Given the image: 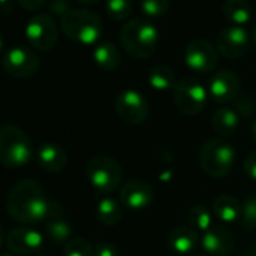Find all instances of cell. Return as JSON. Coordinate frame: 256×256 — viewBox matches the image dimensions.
Segmentation results:
<instances>
[{
    "label": "cell",
    "mask_w": 256,
    "mask_h": 256,
    "mask_svg": "<svg viewBox=\"0 0 256 256\" xmlns=\"http://www.w3.org/2000/svg\"><path fill=\"white\" fill-rule=\"evenodd\" d=\"M170 8V0H140V11L145 18H158Z\"/></svg>",
    "instance_id": "cell-28"
},
{
    "label": "cell",
    "mask_w": 256,
    "mask_h": 256,
    "mask_svg": "<svg viewBox=\"0 0 256 256\" xmlns=\"http://www.w3.org/2000/svg\"><path fill=\"white\" fill-rule=\"evenodd\" d=\"M42 244V234L32 228H16L6 235V246L16 254H35Z\"/></svg>",
    "instance_id": "cell-15"
},
{
    "label": "cell",
    "mask_w": 256,
    "mask_h": 256,
    "mask_svg": "<svg viewBox=\"0 0 256 256\" xmlns=\"http://www.w3.org/2000/svg\"><path fill=\"white\" fill-rule=\"evenodd\" d=\"M222 12L223 17L229 23H232V26H241V28L247 24L253 17L252 6L247 0H224Z\"/></svg>",
    "instance_id": "cell-20"
},
{
    "label": "cell",
    "mask_w": 256,
    "mask_h": 256,
    "mask_svg": "<svg viewBox=\"0 0 256 256\" xmlns=\"http://www.w3.org/2000/svg\"><path fill=\"white\" fill-rule=\"evenodd\" d=\"M212 212L218 220L224 223H234L241 220L242 206L235 198L229 194H220L212 202Z\"/></svg>",
    "instance_id": "cell-19"
},
{
    "label": "cell",
    "mask_w": 256,
    "mask_h": 256,
    "mask_svg": "<svg viewBox=\"0 0 256 256\" xmlns=\"http://www.w3.org/2000/svg\"><path fill=\"white\" fill-rule=\"evenodd\" d=\"M235 101V107L240 113H242L244 116H250L253 112H256V102L252 96H246V95H236Z\"/></svg>",
    "instance_id": "cell-31"
},
{
    "label": "cell",
    "mask_w": 256,
    "mask_h": 256,
    "mask_svg": "<svg viewBox=\"0 0 256 256\" xmlns=\"http://www.w3.org/2000/svg\"><path fill=\"white\" fill-rule=\"evenodd\" d=\"M187 218H188L190 226L194 230L206 232L212 226L211 224V222H212L211 214H210V211L204 205H193L188 210V212H187Z\"/></svg>",
    "instance_id": "cell-26"
},
{
    "label": "cell",
    "mask_w": 256,
    "mask_h": 256,
    "mask_svg": "<svg viewBox=\"0 0 256 256\" xmlns=\"http://www.w3.org/2000/svg\"><path fill=\"white\" fill-rule=\"evenodd\" d=\"M240 92V80L235 72L222 70L216 72L208 83V94L210 96L220 104H226L234 101Z\"/></svg>",
    "instance_id": "cell-14"
},
{
    "label": "cell",
    "mask_w": 256,
    "mask_h": 256,
    "mask_svg": "<svg viewBox=\"0 0 256 256\" xmlns=\"http://www.w3.org/2000/svg\"><path fill=\"white\" fill-rule=\"evenodd\" d=\"M148 82L152 89L162 90V92L169 90V89L175 88V84H176L175 72L166 65H157V66L151 68V71L148 74Z\"/></svg>",
    "instance_id": "cell-25"
},
{
    "label": "cell",
    "mask_w": 256,
    "mask_h": 256,
    "mask_svg": "<svg viewBox=\"0 0 256 256\" xmlns=\"http://www.w3.org/2000/svg\"><path fill=\"white\" fill-rule=\"evenodd\" d=\"M71 11V5L68 0H52L50 4V12L60 16V18Z\"/></svg>",
    "instance_id": "cell-32"
},
{
    "label": "cell",
    "mask_w": 256,
    "mask_h": 256,
    "mask_svg": "<svg viewBox=\"0 0 256 256\" xmlns=\"http://www.w3.org/2000/svg\"><path fill=\"white\" fill-rule=\"evenodd\" d=\"M8 214L24 224L47 222L62 216V208L46 198L44 188L35 180H22L10 192L6 199Z\"/></svg>",
    "instance_id": "cell-1"
},
{
    "label": "cell",
    "mask_w": 256,
    "mask_h": 256,
    "mask_svg": "<svg viewBox=\"0 0 256 256\" xmlns=\"http://www.w3.org/2000/svg\"><path fill=\"white\" fill-rule=\"evenodd\" d=\"M199 163L202 170L211 178H223L229 175L234 168L235 151L228 142L222 139H211L202 146Z\"/></svg>",
    "instance_id": "cell-5"
},
{
    "label": "cell",
    "mask_w": 256,
    "mask_h": 256,
    "mask_svg": "<svg viewBox=\"0 0 256 256\" xmlns=\"http://www.w3.org/2000/svg\"><path fill=\"white\" fill-rule=\"evenodd\" d=\"M4 46H5V38H4L2 30H0V53H2V50H4Z\"/></svg>",
    "instance_id": "cell-38"
},
{
    "label": "cell",
    "mask_w": 256,
    "mask_h": 256,
    "mask_svg": "<svg viewBox=\"0 0 256 256\" xmlns=\"http://www.w3.org/2000/svg\"><path fill=\"white\" fill-rule=\"evenodd\" d=\"M94 256H119V252L112 242H101L95 248Z\"/></svg>",
    "instance_id": "cell-33"
},
{
    "label": "cell",
    "mask_w": 256,
    "mask_h": 256,
    "mask_svg": "<svg viewBox=\"0 0 256 256\" xmlns=\"http://www.w3.org/2000/svg\"><path fill=\"white\" fill-rule=\"evenodd\" d=\"M240 222L246 230H252L256 228V192L246 198Z\"/></svg>",
    "instance_id": "cell-29"
},
{
    "label": "cell",
    "mask_w": 256,
    "mask_h": 256,
    "mask_svg": "<svg viewBox=\"0 0 256 256\" xmlns=\"http://www.w3.org/2000/svg\"><path fill=\"white\" fill-rule=\"evenodd\" d=\"M106 10L110 18L114 22H122L130 17L133 11L132 0H106Z\"/></svg>",
    "instance_id": "cell-27"
},
{
    "label": "cell",
    "mask_w": 256,
    "mask_h": 256,
    "mask_svg": "<svg viewBox=\"0 0 256 256\" xmlns=\"http://www.w3.org/2000/svg\"><path fill=\"white\" fill-rule=\"evenodd\" d=\"M72 226L60 217H53L46 223V236L53 244H66L71 240Z\"/></svg>",
    "instance_id": "cell-23"
},
{
    "label": "cell",
    "mask_w": 256,
    "mask_h": 256,
    "mask_svg": "<svg viewBox=\"0 0 256 256\" xmlns=\"http://www.w3.org/2000/svg\"><path fill=\"white\" fill-rule=\"evenodd\" d=\"M120 44L124 50L136 59H146L154 54L158 47L160 32L152 20L136 17L125 22L120 29Z\"/></svg>",
    "instance_id": "cell-2"
},
{
    "label": "cell",
    "mask_w": 256,
    "mask_h": 256,
    "mask_svg": "<svg viewBox=\"0 0 256 256\" xmlns=\"http://www.w3.org/2000/svg\"><path fill=\"white\" fill-rule=\"evenodd\" d=\"M0 256H17V254L12 252H6V253H0Z\"/></svg>",
    "instance_id": "cell-42"
},
{
    "label": "cell",
    "mask_w": 256,
    "mask_h": 256,
    "mask_svg": "<svg viewBox=\"0 0 256 256\" xmlns=\"http://www.w3.org/2000/svg\"><path fill=\"white\" fill-rule=\"evenodd\" d=\"M20 5L28 10V11H36L40 10L44 4H46V0H18Z\"/></svg>",
    "instance_id": "cell-35"
},
{
    "label": "cell",
    "mask_w": 256,
    "mask_h": 256,
    "mask_svg": "<svg viewBox=\"0 0 256 256\" xmlns=\"http://www.w3.org/2000/svg\"><path fill=\"white\" fill-rule=\"evenodd\" d=\"M62 32L74 42L94 46L102 35L101 18L88 10H71L60 18Z\"/></svg>",
    "instance_id": "cell-4"
},
{
    "label": "cell",
    "mask_w": 256,
    "mask_h": 256,
    "mask_svg": "<svg viewBox=\"0 0 256 256\" xmlns=\"http://www.w3.org/2000/svg\"><path fill=\"white\" fill-rule=\"evenodd\" d=\"M34 156V145L20 126L5 124L0 126V163L17 169L28 164Z\"/></svg>",
    "instance_id": "cell-3"
},
{
    "label": "cell",
    "mask_w": 256,
    "mask_h": 256,
    "mask_svg": "<svg viewBox=\"0 0 256 256\" xmlns=\"http://www.w3.org/2000/svg\"><path fill=\"white\" fill-rule=\"evenodd\" d=\"M36 162L41 169L50 174H59L66 168L68 157L62 146L56 144H42L36 152Z\"/></svg>",
    "instance_id": "cell-17"
},
{
    "label": "cell",
    "mask_w": 256,
    "mask_h": 256,
    "mask_svg": "<svg viewBox=\"0 0 256 256\" xmlns=\"http://www.w3.org/2000/svg\"><path fill=\"white\" fill-rule=\"evenodd\" d=\"M14 4L12 0H0V12L2 14H12Z\"/></svg>",
    "instance_id": "cell-36"
},
{
    "label": "cell",
    "mask_w": 256,
    "mask_h": 256,
    "mask_svg": "<svg viewBox=\"0 0 256 256\" xmlns=\"http://www.w3.org/2000/svg\"><path fill=\"white\" fill-rule=\"evenodd\" d=\"M77 2H80V4H84V5H92V4H96V2H100V0H77Z\"/></svg>",
    "instance_id": "cell-39"
},
{
    "label": "cell",
    "mask_w": 256,
    "mask_h": 256,
    "mask_svg": "<svg viewBox=\"0 0 256 256\" xmlns=\"http://www.w3.org/2000/svg\"><path fill=\"white\" fill-rule=\"evenodd\" d=\"M176 107L188 116L199 114L208 101L206 88L194 77H184L176 82L174 88Z\"/></svg>",
    "instance_id": "cell-7"
},
{
    "label": "cell",
    "mask_w": 256,
    "mask_h": 256,
    "mask_svg": "<svg viewBox=\"0 0 256 256\" xmlns=\"http://www.w3.org/2000/svg\"><path fill=\"white\" fill-rule=\"evenodd\" d=\"M94 62L104 71H114L120 66L122 58L119 48L113 42H100L94 48Z\"/></svg>",
    "instance_id": "cell-21"
},
{
    "label": "cell",
    "mask_w": 256,
    "mask_h": 256,
    "mask_svg": "<svg viewBox=\"0 0 256 256\" xmlns=\"http://www.w3.org/2000/svg\"><path fill=\"white\" fill-rule=\"evenodd\" d=\"M250 40L244 28L228 26L217 35V50L228 59H238L248 50Z\"/></svg>",
    "instance_id": "cell-12"
},
{
    "label": "cell",
    "mask_w": 256,
    "mask_h": 256,
    "mask_svg": "<svg viewBox=\"0 0 256 256\" xmlns=\"http://www.w3.org/2000/svg\"><path fill=\"white\" fill-rule=\"evenodd\" d=\"M6 241V234H5V229L0 226V247L4 246V242Z\"/></svg>",
    "instance_id": "cell-37"
},
{
    "label": "cell",
    "mask_w": 256,
    "mask_h": 256,
    "mask_svg": "<svg viewBox=\"0 0 256 256\" xmlns=\"http://www.w3.org/2000/svg\"><path fill=\"white\" fill-rule=\"evenodd\" d=\"M240 116L236 110L230 107H220L212 114V128L220 136H230L238 126Z\"/></svg>",
    "instance_id": "cell-22"
},
{
    "label": "cell",
    "mask_w": 256,
    "mask_h": 256,
    "mask_svg": "<svg viewBox=\"0 0 256 256\" xmlns=\"http://www.w3.org/2000/svg\"><path fill=\"white\" fill-rule=\"evenodd\" d=\"M250 38H252V41L256 44V23H254V26H253V29H252V35H250Z\"/></svg>",
    "instance_id": "cell-40"
},
{
    "label": "cell",
    "mask_w": 256,
    "mask_h": 256,
    "mask_svg": "<svg viewBox=\"0 0 256 256\" xmlns=\"http://www.w3.org/2000/svg\"><path fill=\"white\" fill-rule=\"evenodd\" d=\"M190 256H204V254H190Z\"/></svg>",
    "instance_id": "cell-43"
},
{
    "label": "cell",
    "mask_w": 256,
    "mask_h": 256,
    "mask_svg": "<svg viewBox=\"0 0 256 256\" xmlns=\"http://www.w3.org/2000/svg\"><path fill=\"white\" fill-rule=\"evenodd\" d=\"M96 218L104 226H113L122 218V206L113 198H102L96 205Z\"/></svg>",
    "instance_id": "cell-24"
},
{
    "label": "cell",
    "mask_w": 256,
    "mask_h": 256,
    "mask_svg": "<svg viewBox=\"0 0 256 256\" xmlns=\"http://www.w3.org/2000/svg\"><path fill=\"white\" fill-rule=\"evenodd\" d=\"M36 256H44V254H36Z\"/></svg>",
    "instance_id": "cell-44"
},
{
    "label": "cell",
    "mask_w": 256,
    "mask_h": 256,
    "mask_svg": "<svg viewBox=\"0 0 256 256\" xmlns=\"http://www.w3.org/2000/svg\"><path fill=\"white\" fill-rule=\"evenodd\" d=\"M184 60L194 72H211L217 65V48L206 40H193L186 47Z\"/></svg>",
    "instance_id": "cell-11"
},
{
    "label": "cell",
    "mask_w": 256,
    "mask_h": 256,
    "mask_svg": "<svg viewBox=\"0 0 256 256\" xmlns=\"http://www.w3.org/2000/svg\"><path fill=\"white\" fill-rule=\"evenodd\" d=\"M28 42L41 52H47L58 42V26L47 14L34 16L24 28Z\"/></svg>",
    "instance_id": "cell-10"
},
{
    "label": "cell",
    "mask_w": 256,
    "mask_h": 256,
    "mask_svg": "<svg viewBox=\"0 0 256 256\" xmlns=\"http://www.w3.org/2000/svg\"><path fill=\"white\" fill-rule=\"evenodd\" d=\"M234 244V235L224 226H211L200 238V246L210 256H228Z\"/></svg>",
    "instance_id": "cell-16"
},
{
    "label": "cell",
    "mask_w": 256,
    "mask_h": 256,
    "mask_svg": "<svg viewBox=\"0 0 256 256\" xmlns=\"http://www.w3.org/2000/svg\"><path fill=\"white\" fill-rule=\"evenodd\" d=\"M252 134H253V139H254V142H256V120H254V124H253V126H252Z\"/></svg>",
    "instance_id": "cell-41"
},
{
    "label": "cell",
    "mask_w": 256,
    "mask_h": 256,
    "mask_svg": "<svg viewBox=\"0 0 256 256\" xmlns=\"http://www.w3.org/2000/svg\"><path fill=\"white\" fill-rule=\"evenodd\" d=\"M114 108L119 118L130 125H140L150 114V104L146 98L136 89L122 90L116 101Z\"/></svg>",
    "instance_id": "cell-9"
},
{
    "label": "cell",
    "mask_w": 256,
    "mask_h": 256,
    "mask_svg": "<svg viewBox=\"0 0 256 256\" xmlns=\"http://www.w3.org/2000/svg\"><path fill=\"white\" fill-rule=\"evenodd\" d=\"M168 242L174 253L190 256L199 242V235L192 226H176L169 232Z\"/></svg>",
    "instance_id": "cell-18"
},
{
    "label": "cell",
    "mask_w": 256,
    "mask_h": 256,
    "mask_svg": "<svg viewBox=\"0 0 256 256\" xmlns=\"http://www.w3.org/2000/svg\"><path fill=\"white\" fill-rule=\"evenodd\" d=\"M244 170L252 180L256 181V151L247 156V158L244 162Z\"/></svg>",
    "instance_id": "cell-34"
},
{
    "label": "cell",
    "mask_w": 256,
    "mask_h": 256,
    "mask_svg": "<svg viewBox=\"0 0 256 256\" xmlns=\"http://www.w3.org/2000/svg\"><path fill=\"white\" fill-rule=\"evenodd\" d=\"M86 176L96 193L107 194L120 186L124 174L118 162L106 156H96L88 162Z\"/></svg>",
    "instance_id": "cell-6"
},
{
    "label": "cell",
    "mask_w": 256,
    "mask_h": 256,
    "mask_svg": "<svg viewBox=\"0 0 256 256\" xmlns=\"http://www.w3.org/2000/svg\"><path fill=\"white\" fill-rule=\"evenodd\" d=\"M64 253H65V256H94L90 242L82 236L71 238L64 246Z\"/></svg>",
    "instance_id": "cell-30"
},
{
    "label": "cell",
    "mask_w": 256,
    "mask_h": 256,
    "mask_svg": "<svg viewBox=\"0 0 256 256\" xmlns=\"http://www.w3.org/2000/svg\"><path fill=\"white\" fill-rule=\"evenodd\" d=\"M4 70L17 78H30L40 70V58L38 54L24 46H14L8 48L2 59Z\"/></svg>",
    "instance_id": "cell-8"
},
{
    "label": "cell",
    "mask_w": 256,
    "mask_h": 256,
    "mask_svg": "<svg viewBox=\"0 0 256 256\" xmlns=\"http://www.w3.org/2000/svg\"><path fill=\"white\" fill-rule=\"evenodd\" d=\"M120 202L128 210H145L154 200L152 187L144 180H132L122 186L120 188Z\"/></svg>",
    "instance_id": "cell-13"
}]
</instances>
